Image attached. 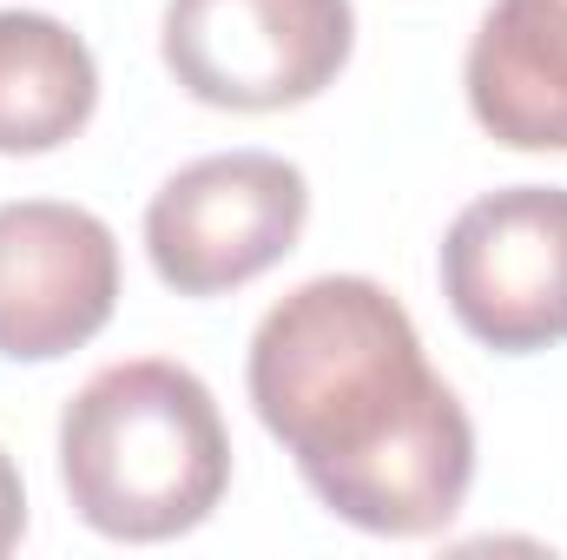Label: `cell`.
I'll list each match as a JSON object with an SVG mask.
<instances>
[{
	"instance_id": "6da1fadb",
	"label": "cell",
	"mask_w": 567,
	"mask_h": 560,
	"mask_svg": "<svg viewBox=\"0 0 567 560\" xmlns=\"http://www.w3.org/2000/svg\"><path fill=\"white\" fill-rule=\"evenodd\" d=\"M258 422L310 495L363 535H435L475 481V428L410 310L370 278H310L251 336Z\"/></svg>"
},
{
	"instance_id": "7a4b0ae2",
	"label": "cell",
	"mask_w": 567,
	"mask_h": 560,
	"mask_svg": "<svg viewBox=\"0 0 567 560\" xmlns=\"http://www.w3.org/2000/svg\"><path fill=\"white\" fill-rule=\"evenodd\" d=\"M60 481L106 541H172L225 501L231 435L192 370L113 363L60 416Z\"/></svg>"
},
{
	"instance_id": "3957f363",
	"label": "cell",
	"mask_w": 567,
	"mask_h": 560,
	"mask_svg": "<svg viewBox=\"0 0 567 560\" xmlns=\"http://www.w3.org/2000/svg\"><path fill=\"white\" fill-rule=\"evenodd\" d=\"M357 40L350 0H165L172 80L225 113H284L317 100Z\"/></svg>"
},
{
	"instance_id": "277c9868",
	"label": "cell",
	"mask_w": 567,
	"mask_h": 560,
	"mask_svg": "<svg viewBox=\"0 0 567 560\" xmlns=\"http://www.w3.org/2000/svg\"><path fill=\"white\" fill-rule=\"evenodd\" d=\"M310 185L278 152H218L185 165L145 205V251L165 290L225 297L297 251Z\"/></svg>"
},
{
	"instance_id": "5b68a950",
	"label": "cell",
	"mask_w": 567,
	"mask_h": 560,
	"mask_svg": "<svg viewBox=\"0 0 567 560\" xmlns=\"http://www.w3.org/2000/svg\"><path fill=\"white\" fill-rule=\"evenodd\" d=\"M442 297L455 323L502 356L567 343L561 185H508L475 198L442 238Z\"/></svg>"
},
{
	"instance_id": "8992f818",
	"label": "cell",
	"mask_w": 567,
	"mask_h": 560,
	"mask_svg": "<svg viewBox=\"0 0 567 560\" xmlns=\"http://www.w3.org/2000/svg\"><path fill=\"white\" fill-rule=\"evenodd\" d=\"M120 303L113 231L53 198L0 205V356L53 363L106 330Z\"/></svg>"
},
{
	"instance_id": "52a82bcc",
	"label": "cell",
	"mask_w": 567,
	"mask_h": 560,
	"mask_svg": "<svg viewBox=\"0 0 567 560\" xmlns=\"http://www.w3.org/2000/svg\"><path fill=\"white\" fill-rule=\"evenodd\" d=\"M475 126L515 152H567V0H495L468 46Z\"/></svg>"
},
{
	"instance_id": "ba28073f",
	"label": "cell",
	"mask_w": 567,
	"mask_h": 560,
	"mask_svg": "<svg viewBox=\"0 0 567 560\" xmlns=\"http://www.w3.org/2000/svg\"><path fill=\"white\" fill-rule=\"evenodd\" d=\"M100 100V66L73 27L53 13H0V152L66 145Z\"/></svg>"
},
{
	"instance_id": "9c48e42d",
	"label": "cell",
	"mask_w": 567,
	"mask_h": 560,
	"mask_svg": "<svg viewBox=\"0 0 567 560\" xmlns=\"http://www.w3.org/2000/svg\"><path fill=\"white\" fill-rule=\"evenodd\" d=\"M20 528H27V488H20V468L0 448V554L20 548Z\"/></svg>"
}]
</instances>
